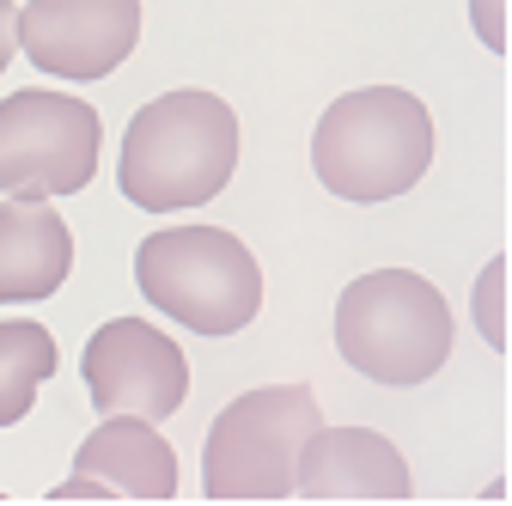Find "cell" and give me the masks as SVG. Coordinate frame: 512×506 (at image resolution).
<instances>
[{
  "label": "cell",
  "instance_id": "30bf717a",
  "mask_svg": "<svg viewBox=\"0 0 512 506\" xmlns=\"http://www.w3.org/2000/svg\"><path fill=\"white\" fill-rule=\"evenodd\" d=\"M74 269V232L43 196L0 202V305L49 299Z\"/></svg>",
  "mask_w": 512,
  "mask_h": 506
},
{
  "label": "cell",
  "instance_id": "8fae6325",
  "mask_svg": "<svg viewBox=\"0 0 512 506\" xmlns=\"http://www.w3.org/2000/svg\"><path fill=\"white\" fill-rule=\"evenodd\" d=\"M74 476H92L104 494H147L171 500L177 494V452L159 439V421L141 415H104L74 452Z\"/></svg>",
  "mask_w": 512,
  "mask_h": 506
},
{
  "label": "cell",
  "instance_id": "7a4b0ae2",
  "mask_svg": "<svg viewBox=\"0 0 512 506\" xmlns=\"http://www.w3.org/2000/svg\"><path fill=\"white\" fill-rule=\"evenodd\" d=\"M433 165V116L403 86H360L311 129V171L342 202H397Z\"/></svg>",
  "mask_w": 512,
  "mask_h": 506
},
{
  "label": "cell",
  "instance_id": "9a60e30c",
  "mask_svg": "<svg viewBox=\"0 0 512 506\" xmlns=\"http://www.w3.org/2000/svg\"><path fill=\"white\" fill-rule=\"evenodd\" d=\"M482 324H488V336L500 342V263H494L488 281H482Z\"/></svg>",
  "mask_w": 512,
  "mask_h": 506
},
{
  "label": "cell",
  "instance_id": "4fadbf2b",
  "mask_svg": "<svg viewBox=\"0 0 512 506\" xmlns=\"http://www.w3.org/2000/svg\"><path fill=\"white\" fill-rule=\"evenodd\" d=\"M476 7V31H482V43L488 49H506V25H500V0H470Z\"/></svg>",
  "mask_w": 512,
  "mask_h": 506
},
{
  "label": "cell",
  "instance_id": "8992f818",
  "mask_svg": "<svg viewBox=\"0 0 512 506\" xmlns=\"http://www.w3.org/2000/svg\"><path fill=\"white\" fill-rule=\"evenodd\" d=\"M104 122L68 92H13L0 104V189L7 196H80L98 171Z\"/></svg>",
  "mask_w": 512,
  "mask_h": 506
},
{
  "label": "cell",
  "instance_id": "3957f363",
  "mask_svg": "<svg viewBox=\"0 0 512 506\" xmlns=\"http://www.w3.org/2000/svg\"><path fill=\"white\" fill-rule=\"evenodd\" d=\"M336 348L378 385H421L452 354V305L415 269H372L336 299Z\"/></svg>",
  "mask_w": 512,
  "mask_h": 506
},
{
  "label": "cell",
  "instance_id": "5b68a950",
  "mask_svg": "<svg viewBox=\"0 0 512 506\" xmlns=\"http://www.w3.org/2000/svg\"><path fill=\"white\" fill-rule=\"evenodd\" d=\"M324 427V409L305 385H263L226 403L208 427L202 482L214 500H281L293 494L305 439Z\"/></svg>",
  "mask_w": 512,
  "mask_h": 506
},
{
  "label": "cell",
  "instance_id": "7c38bea8",
  "mask_svg": "<svg viewBox=\"0 0 512 506\" xmlns=\"http://www.w3.org/2000/svg\"><path fill=\"white\" fill-rule=\"evenodd\" d=\"M61 366L55 336L31 318H0V427H13L31 415L37 385Z\"/></svg>",
  "mask_w": 512,
  "mask_h": 506
},
{
  "label": "cell",
  "instance_id": "52a82bcc",
  "mask_svg": "<svg viewBox=\"0 0 512 506\" xmlns=\"http://www.w3.org/2000/svg\"><path fill=\"white\" fill-rule=\"evenodd\" d=\"M86 391L98 415H141V421H171L189 397V360L183 348L153 330L147 318H110L86 342Z\"/></svg>",
  "mask_w": 512,
  "mask_h": 506
},
{
  "label": "cell",
  "instance_id": "6da1fadb",
  "mask_svg": "<svg viewBox=\"0 0 512 506\" xmlns=\"http://www.w3.org/2000/svg\"><path fill=\"white\" fill-rule=\"evenodd\" d=\"M238 171V116L214 92H165L128 116L116 183L147 214L202 208Z\"/></svg>",
  "mask_w": 512,
  "mask_h": 506
},
{
  "label": "cell",
  "instance_id": "5bb4252c",
  "mask_svg": "<svg viewBox=\"0 0 512 506\" xmlns=\"http://www.w3.org/2000/svg\"><path fill=\"white\" fill-rule=\"evenodd\" d=\"M13 49H19V7H13V0H0V74H7Z\"/></svg>",
  "mask_w": 512,
  "mask_h": 506
},
{
  "label": "cell",
  "instance_id": "9c48e42d",
  "mask_svg": "<svg viewBox=\"0 0 512 506\" xmlns=\"http://www.w3.org/2000/svg\"><path fill=\"white\" fill-rule=\"evenodd\" d=\"M293 488L311 494V500H336V494H348V500L391 494V500H403L409 494V464L391 439L372 433V427H317L299 452Z\"/></svg>",
  "mask_w": 512,
  "mask_h": 506
},
{
  "label": "cell",
  "instance_id": "277c9868",
  "mask_svg": "<svg viewBox=\"0 0 512 506\" xmlns=\"http://www.w3.org/2000/svg\"><path fill=\"white\" fill-rule=\"evenodd\" d=\"M141 299L196 336H238L263 311V269L220 226H165L135 250Z\"/></svg>",
  "mask_w": 512,
  "mask_h": 506
},
{
  "label": "cell",
  "instance_id": "ba28073f",
  "mask_svg": "<svg viewBox=\"0 0 512 506\" xmlns=\"http://www.w3.org/2000/svg\"><path fill=\"white\" fill-rule=\"evenodd\" d=\"M141 43V0H25L19 49L55 80H104Z\"/></svg>",
  "mask_w": 512,
  "mask_h": 506
}]
</instances>
